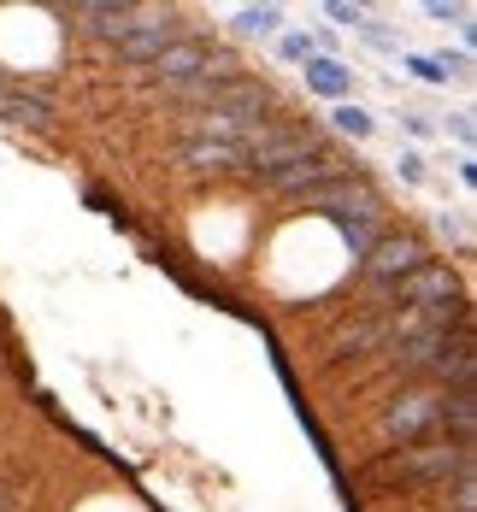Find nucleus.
<instances>
[{
	"mask_svg": "<svg viewBox=\"0 0 477 512\" xmlns=\"http://www.w3.org/2000/svg\"><path fill=\"white\" fill-rule=\"evenodd\" d=\"M212 48H218V42H207V36H177V42L154 59V77L165 89H171V83H195V77H207Z\"/></svg>",
	"mask_w": 477,
	"mask_h": 512,
	"instance_id": "obj_7",
	"label": "nucleus"
},
{
	"mask_svg": "<svg viewBox=\"0 0 477 512\" xmlns=\"http://www.w3.org/2000/svg\"><path fill=\"white\" fill-rule=\"evenodd\" d=\"M436 430L460 448H472L477 436V389H442V412H436Z\"/></svg>",
	"mask_w": 477,
	"mask_h": 512,
	"instance_id": "obj_10",
	"label": "nucleus"
},
{
	"mask_svg": "<svg viewBox=\"0 0 477 512\" xmlns=\"http://www.w3.org/2000/svg\"><path fill=\"white\" fill-rule=\"evenodd\" d=\"M342 224V236H348V248H354V259H366L377 242H383V230H389V206H383V195L366 206H354V212H342L336 218Z\"/></svg>",
	"mask_w": 477,
	"mask_h": 512,
	"instance_id": "obj_9",
	"label": "nucleus"
},
{
	"mask_svg": "<svg viewBox=\"0 0 477 512\" xmlns=\"http://www.w3.org/2000/svg\"><path fill=\"white\" fill-rule=\"evenodd\" d=\"M401 124H407V136H413V142H424V136H436V124H430L424 112H401Z\"/></svg>",
	"mask_w": 477,
	"mask_h": 512,
	"instance_id": "obj_22",
	"label": "nucleus"
},
{
	"mask_svg": "<svg viewBox=\"0 0 477 512\" xmlns=\"http://www.w3.org/2000/svg\"><path fill=\"white\" fill-rule=\"evenodd\" d=\"M177 165L183 171H242V148L236 142H183L177 148Z\"/></svg>",
	"mask_w": 477,
	"mask_h": 512,
	"instance_id": "obj_12",
	"label": "nucleus"
},
{
	"mask_svg": "<svg viewBox=\"0 0 477 512\" xmlns=\"http://www.w3.org/2000/svg\"><path fill=\"white\" fill-rule=\"evenodd\" d=\"M448 495H454V512H477V465H466L454 483H442Z\"/></svg>",
	"mask_w": 477,
	"mask_h": 512,
	"instance_id": "obj_16",
	"label": "nucleus"
},
{
	"mask_svg": "<svg viewBox=\"0 0 477 512\" xmlns=\"http://www.w3.org/2000/svg\"><path fill=\"white\" fill-rule=\"evenodd\" d=\"M395 171H401V183H413V189H419V183H424V154H419V148H401V154H395Z\"/></svg>",
	"mask_w": 477,
	"mask_h": 512,
	"instance_id": "obj_19",
	"label": "nucleus"
},
{
	"mask_svg": "<svg viewBox=\"0 0 477 512\" xmlns=\"http://www.w3.org/2000/svg\"><path fill=\"white\" fill-rule=\"evenodd\" d=\"M448 130H454V142L472 154V136H477V124H472V112H448Z\"/></svg>",
	"mask_w": 477,
	"mask_h": 512,
	"instance_id": "obj_21",
	"label": "nucleus"
},
{
	"mask_svg": "<svg viewBox=\"0 0 477 512\" xmlns=\"http://www.w3.org/2000/svg\"><path fill=\"white\" fill-rule=\"evenodd\" d=\"M436 412H442V389H436V383H407L389 407L377 412V436H383L389 448L424 442V436H436Z\"/></svg>",
	"mask_w": 477,
	"mask_h": 512,
	"instance_id": "obj_2",
	"label": "nucleus"
},
{
	"mask_svg": "<svg viewBox=\"0 0 477 512\" xmlns=\"http://www.w3.org/2000/svg\"><path fill=\"white\" fill-rule=\"evenodd\" d=\"M460 301V277L448 271V265H419L413 277H401L395 283V307L407 312V318H424V312H442V307H454Z\"/></svg>",
	"mask_w": 477,
	"mask_h": 512,
	"instance_id": "obj_4",
	"label": "nucleus"
},
{
	"mask_svg": "<svg viewBox=\"0 0 477 512\" xmlns=\"http://www.w3.org/2000/svg\"><path fill=\"white\" fill-rule=\"evenodd\" d=\"M277 59L307 65V59H318V42H313V36H301V30H289V36H277Z\"/></svg>",
	"mask_w": 477,
	"mask_h": 512,
	"instance_id": "obj_15",
	"label": "nucleus"
},
{
	"mask_svg": "<svg viewBox=\"0 0 477 512\" xmlns=\"http://www.w3.org/2000/svg\"><path fill=\"white\" fill-rule=\"evenodd\" d=\"M277 24H283V6H242V12L230 18L236 36H271Z\"/></svg>",
	"mask_w": 477,
	"mask_h": 512,
	"instance_id": "obj_13",
	"label": "nucleus"
},
{
	"mask_svg": "<svg viewBox=\"0 0 477 512\" xmlns=\"http://www.w3.org/2000/svg\"><path fill=\"white\" fill-rule=\"evenodd\" d=\"M401 65H407L419 83H448V77H442V65H436V53H401Z\"/></svg>",
	"mask_w": 477,
	"mask_h": 512,
	"instance_id": "obj_18",
	"label": "nucleus"
},
{
	"mask_svg": "<svg viewBox=\"0 0 477 512\" xmlns=\"http://www.w3.org/2000/svg\"><path fill=\"white\" fill-rule=\"evenodd\" d=\"M330 124H336L342 136H354V142H366L371 130H377V118H371V112H366L360 101H342L336 112H330Z\"/></svg>",
	"mask_w": 477,
	"mask_h": 512,
	"instance_id": "obj_14",
	"label": "nucleus"
},
{
	"mask_svg": "<svg viewBox=\"0 0 477 512\" xmlns=\"http://www.w3.org/2000/svg\"><path fill=\"white\" fill-rule=\"evenodd\" d=\"M472 460V448H460V442H448L442 430L436 436H424V442H407V448H383L371 465L354 471V489H442V483H454Z\"/></svg>",
	"mask_w": 477,
	"mask_h": 512,
	"instance_id": "obj_1",
	"label": "nucleus"
},
{
	"mask_svg": "<svg viewBox=\"0 0 477 512\" xmlns=\"http://www.w3.org/2000/svg\"><path fill=\"white\" fill-rule=\"evenodd\" d=\"M460 183H466V189L477 183V159L472 154H460Z\"/></svg>",
	"mask_w": 477,
	"mask_h": 512,
	"instance_id": "obj_23",
	"label": "nucleus"
},
{
	"mask_svg": "<svg viewBox=\"0 0 477 512\" xmlns=\"http://www.w3.org/2000/svg\"><path fill=\"white\" fill-rule=\"evenodd\" d=\"M0 512H6V507H0Z\"/></svg>",
	"mask_w": 477,
	"mask_h": 512,
	"instance_id": "obj_24",
	"label": "nucleus"
},
{
	"mask_svg": "<svg viewBox=\"0 0 477 512\" xmlns=\"http://www.w3.org/2000/svg\"><path fill=\"white\" fill-rule=\"evenodd\" d=\"M171 42H177V12H171V6H165V12H159V6H136V30L118 42V59L136 65V71H154V59L171 48Z\"/></svg>",
	"mask_w": 477,
	"mask_h": 512,
	"instance_id": "obj_5",
	"label": "nucleus"
},
{
	"mask_svg": "<svg viewBox=\"0 0 477 512\" xmlns=\"http://www.w3.org/2000/svg\"><path fill=\"white\" fill-rule=\"evenodd\" d=\"M53 118V106L42 89H24L18 77H0V124H30V130H42Z\"/></svg>",
	"mask_w": 477,
	"mask_h": 512,
	"instance_id": "obj_8",
	"label": "nucleus"
},
{
	"mask_svg": "<svg viewBox=\"0 0 477 512\" xmlns=\"http://www.w3.org/2000/svg\"><path fill=\"white\" fill-rule=\"evenodd\" d=\"M419 265H430L424 236H413V230H383V242L360 259V277L377 283V289H395V283H401V277H413Z\"/></svg>",
	"mask_w": 477,
	"mask_h": 512,
	"instance_id": "obj_3",
	"label": "nucleus"
},
{
	"mask_svg": "<svg viewBox=\"0 0 477 512\" xmlns=\"http://www.w3.org/2000/svg\"><path fill=\"white\" fill-rule=\"evenodd\" d=\"M436 230H442L460 254H472V224H466V212H436Z\"/></svg>",
	"mask_w": 477,
	"mask_h": 512,
	"instance_id": "obj_17",
	"label": "nucleus"
},
{
	"mask_svg": "<svg viewBox=\"0 0 477 512\" xmlns=\"http://www.w3.org/2000/svg\"><path fill=\"white\" fill-rule=\"evenodd\" d=\"M324 12H330V18H336L342 30H366V12H360V6H342V0H330Z\"/></svg>",
	"mask_w": 477,
	"mask_h": 512,
	"instance_id": "obj_20",
	"label": "nucleus"
},
{
	"mask_svg": "<svg viewBox=\"0 0 477 512\" xmlns=\"http://www.w3.org/2000/svg\"><path fill=\"white\" fill-rule=\"evenodd\" d=\"M307 89L313 95H324V101H354V71L342 65V59H330V53H318V59H307Z\"/></svg>",
	"mask_w": 477,
	"mask_h": 512,
	"instance_id": "obj_11",
	"label": "nucleus"
},
{
	"mask_svg": "<svg viewBox=\"0 0 477 512\" xmlns=\"http://www.w3.org/2000/svg\"><path fill=\"white\" fill-rule=\"evenodd\" d=\"M65 18H71L83 36H106L112 48L136 30V6H130V0H71Z\"/></svg>",
	"mask_w": 477,
	"mask_h": 512,
	"instance_id": "obj_6",
	"label": "nucleus"
}]
</instances>
